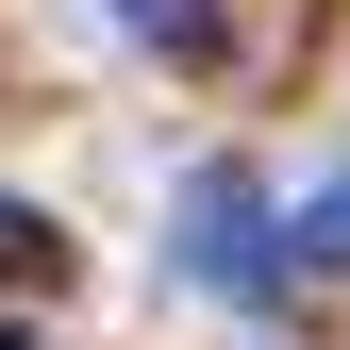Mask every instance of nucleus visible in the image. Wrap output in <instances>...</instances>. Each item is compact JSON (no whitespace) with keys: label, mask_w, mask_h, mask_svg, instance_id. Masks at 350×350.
Here are the masks:
<instances>
[{"label":"nucleus","mask_w":350,"mask_h":350,"mask_svg":"<svg viewBox=\"0 0 350 350\" xmlns=\"http://www.w3.org/2000/svg\"><path fill=\"white\" fill-rule=\"evenodd\" d=\"M167 234H184V284H217V300H267L284 284V200L250 184V167H184Z\"/></svg>","instance_id":"nucleus-1"},{"label":"nucleus","mask_w":350,"mask_h":350,"mask_svg":"<svg viewBox=\"0 0 350 350\" xmlns=\"http://www.w3.org/2000/svg\"><path fill=\"white\" fill-rule=\"evenodd\" d=\"M284 267H350V167H334L300 217H284Z\"/></svg>","instance_id":"nucleus-2"},{"label":"nucleus","mask_w":350,"mask_h":350,"mask_svg":"<svg viewBox=\"0 0 350 350\" xmlns=\"http://www.w3.org/2000/svg\"><path fill=\"white\" fill-rule=\"evenodd\" d=\"M33 267H51V217H33V200H0V284H33Z\"/></svg>","instance_id":"nucleus-3"},{"label":"nucleus","mask_w":350,"mask_h":350,"mask_svg":"<svg viewBox=\"0 0 350 350\" xmlns=\"http://www.w3.org/2000/svg\"><path fill=\"white\" fill-rule=\"evenodd\" d=\"M117 17H134V33H167V51H184V33H200V0H117Z\"/></svg>","instance_id":"nucleus-4"},{"label":"nucleus","mask_w":350,"mask_h":350,"mask_svg":"<svg viewBox=\"0 0 350 350\" xmlns=\"http://www.w3.org/2000/svg\"><path fill=\"white\" fill-rule=\"evenodd\" d=\"M0 350H33V334H17V317H0Z\"/></svg>","instance_id":"nucleus-5"}]
</instances>
